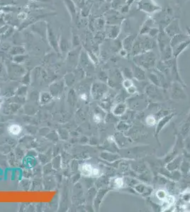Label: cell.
Here are the masks:
<instances>
[{
    "label": "cell",
    "instance_id": "6da1fadb",
    "mask_svg": "<svg viewBox=\"0 0 190 212\" xmlns=\"http://www.w3.org/2000/svg\"><path fill=\"white\" fill-rule=\"evenodd\" d=\"M189 44L190 38L189 36L182 34V33L173 36L170 43L173 57L175 58L177 57L179 54H181L185 50V48H187Z\"/></svg>",
    "mask_w": 190,
    "mask_h": 212
},
{
    "label": "cell",
    "instance_id": "7a4b0ae2",
    "mask_svg": "<svg viewBox=\"0 0 190 212\" xmlns=\"http://www.w3.org/2000/svg\"><path fill=\"white\" fill-rule=\"evenodd\" d=\"M157 58L155 53L152 51L141 53L135 55L133 57V62L136 65L139 66L143 69H150L153 68L156 64Z\"/></svg>",
    "mask_w": 190,
    "mask_h": 212
},
{
    "label": "cell",
    "instance_id": "3957f363",
    "mask_svg": "<svg viewBox=\"0 0 190 212\" xmlns=\"http://www.w3.org/2000/svg\"><path fill=\"white\" fill-rule=\"evenodd\" d=\"M153 41L148 37H144L142 35V37H138L136 40H134L133 45L132 46V53L135 55L141 54V53L150 51L153 47Z\"/></svg>",
    "mask_w": 190,
    "mask_h": 212
},
{
    "label": "cell",
    "instance_id": "277c9868",
    "mask_svg": "<svg viewBox=\"0 0 190 212\" xmlns=\"http://www.w3.org/2000/svg\"><path fill=\"white\" fill-rule=\"evenodd\" d=\"M126 104L132 110L141 111L147 107L148 100L146 96H136L128 98Z\"/></svg>",
    "mask_w": 190,
    "mask_h": 212
},
{
    "label": "cell",
    "instance_id": "5b68a950",
    "mask_svg": "<svg viewBox=\"0 0 190 212\" xmlns=\"http://www.w3.org/2000/svg\"><path fill=\"white\" fill-rule=\"evenodd\" d=\"M138 8L140 11L148 13H153L161 9V7L153 0H140L138 3Z\"/></svg>",
    "mask_w": 190,
    "mask_h": 212
},
{
    "label": "cell",
    "instance_id": "8992f818",
    "mask_svg": "<svg viewBox=\"0 0 190 212\" xmlns=\"http://www.w3.org/2000/svg\"><path fill=\"white\" fill-rule=\"evenodd\" d=\"M146 94L149 98L156 101H161L165 99V93L160 87L156 86L153 84H150L146 87Z\"/></svg>",
    "mask_w": 190,
    "mask_h": 212
},
{
    "label": "cell",
    "instance_id": "52a82bcc",
    "mask_svg": "<svg viewBox=\"0 0 190 212\" xmlns=\"http://www.w3.org/2000/svg\"><path fill=\"white\" fill-rule=\"evenodd\" d=\"M170 96L172 98L178 100H185L187 98L182 84L177 82H173L170 88Z\"/></svg>",
    "mask_w": 190,
    "mask_h": 212
},
{
    "label": "cell",
    "instance_id": "ba28073f",
    "mask_svg": "<svg viewBox=\"0 0 190 212\" xmlns=\"http://www.w3.org/2000/svg\"><path fill=\"white\" fill-rule=\"evenodd\" d=\"M133 189L135 190L136 193L139 194V195H142V197H150L153 191V187H150L149 185H146L145 183H141V182H139V183L136 184L133 187Z\"/></svg>",
    "mask_w": 190,
    "mask_h": 212
},
{
    "label": "cell",
    "instance_id": "9c48e42d",
    "mask_svg": "<svg viewBox=\"0 0 190 212\" xmlns=\"http://www.w3.org/2000/svg\"><path fill=\"white\" fill-rule=\"evenodd\" d=\"M47 40H48L49 43H50L51 46H52L54 49H58L59 47V41L58 40L60 38L58 37V35H56V33L55 32V31L51 27V25H47Z\"/></svg>",
    "mask_w": 190,
    "mask_h": 212
},
{
    "label": "cell",
    "instance_id": "30bf717a",
    "mask_svg": "<svg viewBox=\"0 0 190 212\" xmlns=\"http://www.w3.org/2000/svg\"><path fill=\"white\" fill-rule=\"evenodd\" d=\"M175 115L174 113L167 114L165 116L162 117V118L159 120V121L157 122V124H156V128H155V136H157L158 134L161 132V131L163 130V128L166 126V124H167L168 122H170V121H171V120L173 118V117Z\"/></svg>",
    "mask_w": 190,
    "mask_h": 212
},
{
    "label": "cell",
    "instance_id": "8fae6325",
    "mask_svg": "<svg viewBox=\"0 0 190 212\" xmlns=\"http://www.w3.org/2000/svg\"><path fill=\"white\" fill-rule=\"evenodd\" d=\"M150 152V148L148 146H137L136 148H130L127 152L128 157L129 156H135V157H142L148 155Z\"/></svg>",
    "mask_w": 190,
    "mask_h": 212
},
{
    "label": "cell",
    "instance_id": "7c38bea8",
    "mask_svg": "<svg viewBox=\"0 0 190 212\" xmlns=\"http://www.w3.org/2000/svg\"><path fill=\"white\" fill-rule=\"evenodd\" d=\"M183 160L184 158L182 156L178 155L175 158H173V160H171L168 163H166L165 168L168 171H174V170H179Z\"/></svg>",
    "mask_w": 190,
    "mask_h": 212
},
{
    "label": "cell",
    "instance_id": "4fadbf2b",
    "mask_svg": "<svg viewBox=\"0 0 190 212\" xmlns=\"http://www.w3.org/2000/svg\"><path fill=\"white\" fill-rule=\"evenodd\" d=\"M128 106L126 103L120 102L114 106L112 109V114L116 117H121L126 113Z\"/></svg>",
    "mask_w": 190,
    "mask_h": 212
},
{
    "label": "cell",
    "instance_id": "5bb4252c",
    "mask_svg": "<svg viewBox=\"0 0 190 212\" xmlns=\"http://www.w3.org/2000/svg\"><path fill=\"white\" fill-rule=\"evenodd\" d=\"M148 79L150 81L152 84L155 85L156 86L162 87L163 86V76L161 74H158V73L155 72H150L148 75Z\"/></svg>",
    "mask_w": 190,
    "mask_h": 212
},
{
    "label": "cell",
    "instance_id": "9a60e30c",
    "mask_svg": "<svg viewBox=\"0 0 190 212\" xmlns=\"http://www.w3.org/2000/svg\"><path fill=\"white\" fill-rule=\"evenodd\" d=\"M181 30L179 28V23L177 20L172 22L166 28V33L169 36H175V35L179 34Z\"/></svg>",
    "mask_w": 190,
    "mask_h": 212
},
{
    "label": "cell",
    "instance_id": "2e32d148",
    "mask_svg": "<svg viewBox=\"0 0 190 212\" xmlns=\"http://www.w3.org/2000/svg\"><path fill=\"white\" fill-rule=\"evenodd\" d=\"M133 72V78L136 79L137 81H144L146 79V75L145 70L143 69L140 67L139 66H137V65H135L133 68L132 70Z\"/></svg>",
    "mask_w": 190,
    "mask_h": 212
},
{
    "label": "cell",
    "instance_id": "e0dca14e",
    "mask_svg": "<svg viewBox=\"0 0 190 212\" xmlns=\"http://www.w3.org/2000/svg\"><path fill=\"white\" fill-rule=\"evenodd\" d=\"M44 23L45 22H36V23L32 25V31L38 33L42 37H45L47 38V25L44 27V25H46Z\"/></svg>",
    "mask_w": 190,
    "mask_h": 212
},
{
    "label": "cell",
    "instance_id": "ac0fdd59",
    "mask_svg": "<svg viewBox=\"0 0 190 212\" xmlns=\"http://www.w3.org/2000/svg\"><path fill=\"white\" fill-rule=\"evenodd\" d=\"M67 9H68L69 13H70L72 19H75L76 15L78 13L77 11V7L74 1L72 0H63Z\"/></svg>",
    "mask_w": 190,
    "mask_h": 212
},
{
    "label": "cell",
    "instance_id": "d6986e66",
    "mask_svg": "<svg viewBox=\"0 0 190 212\" xmlns=\"http://www.w3.org/2000/svg\"><path fill=\"white\" fill-rule=\"evenodd\" d=\"M107 90V86L105 84L98 83V84H94V96L96 98H100L102 97L106 92Z\"/></svg>",
    "mask_w": 190,
    "mask_h": 212
},
{
    "label": "cell",
    "instance_id": "ffe728a7",
    "mask_svg": "<svg viewBox=\"0 0 190 212\" xmlns=\"http://www.w3.org/2000/svg\"><path fill=\"white\" fill-rule=\"evenodd\" d=\"M115 142L117 144L118 147L124 148L130 144L129 139L126 137V136L123 135L122 133H118L117 137L115 139Z\"/></svg>",
    "mask_w": 190,
    "mask_h": 212
},
{
    "label": "cell",
    "instance_id": "44dd1931",
    "mask_svg": "<svg viewBox=\"0 0 190 212\" xmlns=\"http://www.w3.org/2000/svg\"><path fill=\"white\" fill-rule=\"evenodd\" d=\"M103 158L105 160H107L109 162H115L116 160H121V156L119 154L116 153H109V152H106L103 154Z\"/></svg>",
    "mask_w": 190,
    "mask_h": 212
},
{
    "label": "cell",
    "instance_id": "7402d4cb",
    "mask_svg": "<svg viewBox=\"0 0 190 212\" xmlns=\"http://www.w3.org/2000/svg\"><path fill=\"white\" fill-rule=\"evenodd\" d=\"M168 195H169V194H168L167 190H165V189H162V188L161 189H158L155 193V198L161 202H163V201H165L167 199Z\"/></svg>",
    "mask_w": 190,
    "mask_h": 212
},
{
    "label": "cell",
    "instance_id": "603a6c76",
    "mask_svg": "<svg viewBox=\"0 0 190 212\" xmlns=\"http://www.w3.org/2000/svg\"><path fill=\"white\" fill-rule=\"evenodd\" d=\"M113 188H121L124 187V180L122 178H114L110 181Z\"/></svg>",
    "mask_w": 190,
    "mask_h": 212
},
{
    "label": "cell",
    "instance_id": "cb8c5ba5",
    "mask_svg": "<svg viewBox=\"0 0 190 212\" xmlns=\"http://www.w3.org/2000/svg\"><path fill=\"white\" fill-rule=\"evenodd\" d=\"M119 29L117 25H111L108 29V37L109 38H116L118 36Z\"/></svg>",
    "mask_w": 190,
    "mask_h": 212
},
{
    "label": "cell",
    "instance_id": "d4e9b609",
    "mask_svg": "<svg viewBox=\"0 0 190 212\" xmlns=\"http://www.w3.org/2000/svg\"><path fill=\"white\" fill-rule=\"evenodd\" d=\"M134 40H135V37L132 36V35L126 37L124 40V43H123V45H124V49H125L126 50L128 51V49L132 48Z\"/></svg>",
    "mask_w": 190,
    "mask_h": 212
},
{
    "label": "cell",
    "instance_id": "484cf974",
    "mask_svg": "<svg viewBox=\"0 0 190 212\" xmlns=\"http://www.w3.org/2000/svg\"><path fill=\"white\" fill-rule=\"evenodd\" d=\"M179 170L181 172L182 175H187L190 172V163L187 160H183Z\"/></svg>",
    "mask_w": 190,
    "mask_h": 212
},
{
    "label": "cell",
    "instance_id": "4316f807",
    "mask_svg": "<svg viewBox=\"0 0 190 212\" xmlns=\"http://www.w3.org/2000/svg\"><path fill=\"white\" fill-rule=\"evenodd\" d=\"M92 166L89 163H84L81 166L80 170L82 172V175L84 176H90L92 175Z\"/></svg>",
    "mask_w": 190,
    "mask_h": 212
},
{
    "label": "cell",
    "instance_id": "83f0119b",
    "mask_svg": "<svg viewBox=\"0 0 190 212\" xmlns=\"http://www.w3.org/2000/svg\"><path fill=\"white\" fill-rule=\"evenodd\" d=\"M22 129L18 124H11L8 127V131L9 132L13 135H18L21 132Z\"/></svg>",
    "mask_w": 190,
    "mask_h": 212
},
{
    "label": "cell",
    "instance_id": "f1b7e54d",
    "mask_svg": "<svg viewBox=\"0 0 190 212\" xmlns=\"http://www.w3.org/2000/svg\"><path fill=\"white\" fill-rule=\"evenodd\" d=\"M158 120L157 118L154 115H149L146 117V122L148 126H154L157 124Z\"/></svg>",
    "mask_w": 190,
    "mask_h": 212
},
{
    "label": "cell",
    "instance_id": "f546056e",
    "mask_svg": "<svg viewBox=\"0 0 190 212\" xmlns=\"http://www.w3.org/2000/svg\"><path fill=\"white\" fill-rule=\"evenodd\" d=\"M177 154H178V151H177V150L176 149V147L174 148L171 151H170L167 156H165V158H164V160H165V163H167L169 161H170L171 160H173V158H175L176 156H178Z\"/></svg>",
    "mask_w": 190,
    "mask_h": 212
},
{
    "label": "cell",
    "instance_id": "4dcf8cb0",
    "mask_svg": "<svg viewBox=\"0 0 190 212\" xmlns=\"http://www.w3.org/2000/svg\"><path fill=\"white\" fill-rule=\"evenodd\" d=\"M181 199L185 204L190 205V190H186L181 194Z\"/></svg>",
    "mask_w": 190,
    "mask_h": 212
},
{
    "label": "cell",
    "instance_id": "1f68e13d",
    "mask_svg": "<svg viewBox=\"0 0 190 212\" xmlns=\"http://www.w3.org/2000/svg\"><path fill=\"white\" fill-rule=\"evenodd\" d=\"M133 169L138 173H143V172H145V171H146V170H147L146 166L144 163L136 164V167L134 168Z\"/></svg>",
    "mask_w": 190,
    "mask_h": 212
},
{
    "label": "cell",
    "instance_id": "d6a6232c",
    "mask_svg": "<svg viewBox=\"0 0 190 212\" xmlns=\"http://www.w3.org/2000/svg\"><path fill=\"white\" fill-rule=\"evenodd\" d=\"M189 130H190V120H188L187 122H186V123L182 126V127L181 134H182L183 136L187 135L188 132H189Z\"/></svg>",
    "mask_w": 190,
    "mask_h": 212
},
{
    "label": "cell",
    "instance_id": "836d02e7",
    "mask_svg": "<svg viewBox=\"0 0 190 212\" xmlns=\"http://www.w3.org/2000/svg\"><path fill=\"white\" fill-rule=\"evenodd\" d=\"M128 128H129V125H128V124L126 123V122H124V121H121V122H119L118 123L117 129H118V131H120V132H123V131L127 130Z\"/></svg>",
    "mask_w": 190,
    "mask_h": 212
},
{
    "label": "cell",
    "instance_id": "e575fe53",
    "mask_svg": "<svg viewBox=\"0 0 190 212\" xmlns=\"http://www.w3.org/2000/svg\"><path fill=\"white\" fill-rule=\"evenodd\" d=\"M122 86L125 89H127L134 84L131 79H124L122 82Z\"/></svg>",
    "mask_w": 190,
    "mask_h": 212
},
{
    "label": "cell",
    "instance_id": "d590c367",
    "mask_svg": "<svg viewBox=\"0 0 190 212\" xmlns=\"http://www.w3.org/2000/svg\"><path fill=\"white\" fill-rule=\"evenodd\" d=\"M123 76H125V79H131L133 78V72L131 70L126 67L123 71Z\"/></svg>",
    "mask_w": 190,
    "mask_h": 212
},
{
    "label": "cell",
    "instance_id": "8d00e7d4",
    "mask_svg": "<svg viewBox=\"0 0 190 212\" xmlns=\"http://www.w3.org/2000/svg\"><path fill=\"white\" fill-rule=\"evenodd\" d=\"M126 92H127L129 95H131V96L136 94V93H137V91H138L137 88H136V86L134 84L130 87H129L128 88L126 89Z\"/></svg>",
    "mask_w": 190,
    "mask_h": 212
},
{
    "label": "cell",
    "instance_id": "74e56055",
    "mask_svg": "<svg viewBox=\"0 0 190 212\" xmlns=\"http://www.w3.org/2000/svg\"><path fill=\"white\" fill-rule=\"evenodd\" d=\"M16 51H17V52L19 53V54H21V53H23V52H24V49H23L22 47H13L12 49H11V52L16 53Z\"/></svg>",
    "mask_w": 190,
    "mask_h": 212
},
{
    "label": "cell",
    "instance_id": "f35d334b",
    "mask_svg": "<svg viewBox=\"0 0 190 212\" xmlns=\"http://www.w3.org/2000/svg\"><path fill=\"white\" fill-rule=\"evenodd\" d=\"M185 149L187 150L188 153L190 154V138L188 137L185 142Z\"/></svg>",
    "mask_w": 190,
    "mask_h": 212
},
{
    "label": "cell",
    "instance_id": "ab89813d",
    "mask_svg": "<svg viewBox=\"0 0 190 212\" xmlns=\"http://www.w3.org/2000/svg\"><path fill=\"white\" fill-rule=\"evenodd\" d=\"M100 175V170L97 168H92V175L94 176V177H97V176H99Z\"/></svg>",
    "mask_w": 190,
    "mask_h": 212
},
{
    "label": "cell",
    "instance_id": "60d3db41",
    "mask_svg": "<svg viewBox=\"0 0 190 212\" xmlns=\"http://www.w3.org/2000/svg\"><path fill=\"white\" fill-rule=\"evenodd\" d=\"M94 120L95 122H97V123H100L101 121H102V117H101L100 115H99V114L94 115Z\"/></svg>",
    "mask_w": 190,
    "mask_h": 212
},
{
    "label": "cell",
    "instance_id": "b9f144b4",
    "mask_svg": "<svg viewBox=\"0 0 190 212\" xmlns=\"http://www.w3.org/2000/svg\"><path fill=\"white\" fill-rule=\"evenodd\" d=\"M27 18V13L25 12H21L18 14V19H26Z\"/></svg>",
    "mask_w": 190,
    "mask_h": 212
},
{
    "label": "cell",
    "instance_id": "7bdbcfd3",
    "mask_svg": "<svg viewBox=\"0 0 190 212\" xmlns=\"http://www.w3.org/2000/svg\"><path fill=\"white\" fill-rule=\"evenodd\" d=\"M80 98H81V99H82V100H87V95L85 94H81Z\"/></svg>",
    "mask_w": 190,
    "mask_h": 212
},
{
    "label": "cell",
    "instance_id": "ee69618b",
    "mask_svg": "<svg viewBox=\"0 0 190 212\" xmlns=\"http://www.w3.org/2000/svg\"><path fill=\"white\" fill-rule=\"evenodd\" d=\"M187 33H188V36L190 38V28H187Z\"/></svg>",
    "mask_w": 190,
    "mask_h": 212
},
{
    "label": "cell",
    "instance_id": "f6af8a7d",
    "mask_svg": "<svg viewBox=\"0 0 190 212\" xmlns=\"http://www.w3.org/2000/svg\"><path fill=\"white\" fill-rule=\"evenodd\" d=\"M189 173H190V172H189Z\"/></svg>",
    "mask_w": 190,
    "mask_h": 212
}]
</instances>
